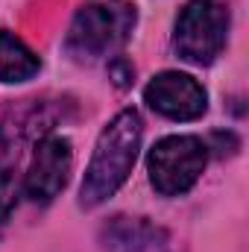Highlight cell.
I'll return each instance as SVG.
<instances>
[{
  "instance_id": "cell-3",
  "label": "cell",
  "mask_w": 249,
  "mask_h": 252,
  "mask_svg": "<svg viewBox=\"0 0 249 252\" xmlns=\"http://www.w3.org/2000/svg\"><path fill=\"white\" fill-rule=\"evenodd\" d=\"M229 38V9L220 0H187L176 18L173 50L190 64H211Z\"/></svg>"
},
{
  "instance_id": "cell-6",
  "label": "cell",
  "mask_w": 249,
  "mask_h": 252,
  "mask_svg": "<svg viewBox=\"0 0 249 252\" xmlns=\"http://www.w3.org/2000/svg\"><path fill=\"white\" fill-rule=\"evenodd\" d=\"M73 167L70 141L62 135H47L32 156V164L24 176V193L32 202H50L64 190Z\"/></svg>"
},
{
  "instance_id": "cell-9",
  "label": "cell",
  "mask_w": 249,
  "mask_h": 252,
  "mask_svg": "<svg viewBox=\"0 0 249 252\" xmlns=\"http://www.w3.org/2000/svg\"><path fill=\"white\" fill-rule=\"evenodd\" d=\"M109 73H112V79H115L118 88H129L132 79H135V67L126 62L124 56H115V59L109 62Z\"/></svg>"
},
{
  "instance_id": "cell-5",
  "label": "cell",
  "mask_w": 249,
  "mask_h": 252,
  "mask_svg": "<svg viewBox=\"0 0 249 252\" xmlns=\"http://www.w3.org/2000/svg\"><path fill=\"white\" fill-rule=\"evenodd\" d=\"M144 100L156 115L167 121H196L208 109L205 88L193 76L179 70H164L153 76L144 88Z\"/></svg>"
},
{
  "instance_id": "cell-4",
  "label": "cell",
  "mask_w": 249,
  "mask_h": 252,
  "mask_svg": "<svg viewBox=\"0 0 249 252\" xmlns=\"http://www.w3.org/2000/svg\"><path fill=\"white\" fill-rule=\"evenodd\" d=\"M205 161L208 147L196 135H167L147 156L150 185L161 196H182L199 182Z\"/></svg>"
},
{
  "instance_id": "cell-8",
  "label": "cell",
  "mask_w": 249,
  "mask_h": 252,
  "mask_svg": "<svg viewBox=\"0 0 249 252\" xmlns=\"http://www.w3.org/2000/svg\"><path fill=\"white\" fill-rule=\"evenodd\" d=\"M41 70V59L9 30H0V82H27Z\"/></svg>"
},
{
  "instance_id": "cell-2",
  "label": "cell",
  "mask_w": 249,
  "mask_h": 252,
  "mask_svg": "<svg viewBox=\"0 0 249 252\" xmlns=\"http://www.w3.org/2000/svg\"><path fill=\"white\" fill-rule=\"evenodd\" d=\"M138 24V9L129 0H94L85 3L64 35V53L79 64L115 56Z\"/></svg>"
},
{
  "instance_id": "cell-1",
  "label": "cell",
  "mask_w": 249,
  "mask_h": 252,
  "mask_svg": "<svg viewBox=\"0 0 249 252\" xmlns=\"http://www.w3.org/2000/svg\"><path fill=\"white\" fill-rule=\"evenodd\" d=\"M141 135H144V126H141L138 112H132V109L118 112L103 126V132L94 144L82 188H79L82 208H97L121 190V185L129 179V173L135 167V158L141 150Z\"/></svg>"
},
{
  "instance_id": "cell-7",
  "label": "cell",
  "mask_w": 249,
  "mask_h": 252,
  "mask_svg": "<svg viewBox=\"0 0 249 252\" xmlns=\"http://www.w3.org/2000/svg\"><path fill=\"white\" fill-rule=\"evenodd\" d=\"M100 244L109 252H158L167 244V232L147 217L115 214L100 226Z\"/></svg>"
}]
</instances>
